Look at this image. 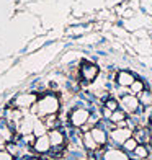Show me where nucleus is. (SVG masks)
<instances>
[{"instance_id":"9b49d317","label":"nucleus","mask_w":152,"mask_h":160,"mask_svg":"<svg viewBox=\"0 0 152 160\" xmlns=\"http://www.w3.org/2000/svg\"><path fill=\"white\" fill-rule=\"evenodd\" d=\"M84 145H85V149L93 150V152H95V150H98V149H101L100 145L95 142V139L92 137L90 131H89V132H85V134H84Z\"/></svg>"},{"instance_id":"0eeeda50","label":"nucleus","mask_w":152,"mask_h":160,"mask_svg":"<svg viewBox=\"0 0 152 160\" xmlns=\"http://www.w3.org/2000/svg\"><path fill=\"white\" fill-rule=\"evenodd\" d=\"M134 80H136V77L128 70H119L116 74V83L119 87H124V88H129L134 83Z\"/></svg>"},{"instance_id":"4468645a","label":"nucleus","mask_w":152,"mask_h":160,"mask_svg":"<svg viewBox=\"0 0 152 160\" xmlns=\"http://www.w3.org/2000/svg\"><path fill=\"white\" fill-rule=\"evenodd\" d=\"M137 98H139V101H141V106H144V108H150L152 106V92L144 90Z\"/></svg>"},{"instance_id":"7ed1b4c3","label":"nucleus","mask_w":152,"mask_h":160,"mask_svg":"<svg viewBox=\"0 0 152 160\" xmlns=\"http://www.w3.org/2000/svg\"><path fill=\"white\" fill-rule=\"evenodd\" d=\"M129 137H133V129L129 128H114L110 132V139L116 145H123Z\"/></svg>"},{"instance_id":"2eb2a0df","label":"nucleus","mask_w":152,"mask_h":160,"mask_svg":"<svg viewBox=\"0 0 152 160\" xmlns=\"http://www.w3.org/2000/svg\"><path fill=\"white\" fill-rule=\"evenodd\" d=\"M124 119H128V116H126V113L123 111L121 108H119V110H116V111H113L111 113V118H110V121L114 122V124H119V122L124 121Z\"/></svg>"},{"instance_id":"dca6fc26","label":"nucleus","mask_w":152,"mask_h":160,"mask_svg":"<svg viewBox=\"0 0 152 160\" xmlns=\"http://www.w3.org/2000/svg\"><path fill=\"white\" fill-rule=\"evenodd\" d=\"M137 145H139V142H137L134 137H129V139H128L124 144H123L121 147H123V150H124L126 154H128V152H134V149L137 147Z\"/></svg>"},{"instance_id":"f8f14e48","label":"nucleus","mask_w":152,"mask_h":160,"mask_svg":"<svg viewBox=\"0 0 152 160\" xmlns=\"http://www.w3.org/2000/svg\"><path fill=\"white\" fill-rule=\"evenodd\" d=\"M146 90V83L142 82V80H134V83L129 87V93H131V95H134V97H139L141 93Z\"/></svg>"},{"instance_id":"39448f33","label":"nucleus","mask_w":152,"mask_h":160,"mask_svg":"<svg viewBox=\"0 0 152 160\" xmlns=\"http://www.w3.org/2000/svg\"><path fill=\"white\" fill-rule=\"evenodd\" d=\"M98 65L92 64V62H84L80 65V77L85 80V82H93L97 77H98Z\"/></svg>"},{"instance_id":"9d476101","label":"nucleus","mask_w":152,"mask_h":160,"mask_svg":"<svg viewBox=\"0 0 152 160\" xmlns=\"http://www.w3.org/2000/svg\"><path fill=\"white\" fill-rule=\"evenodd\" d=\"M34 149L38 150V152H41V154H44V152H48V150L51 149V142H49V137H48L46 134H44V136H41L39 139H38V142H36Z\"/></svg>"},{"instance_id":"6ab92c4d","label":"nucleus","mask_w":152,"mask_h":160,"mask_svg":"<svg viewBox=\"0 0 152 160\" xmlns=\"http://www.w3.org/2000/svg\"><path fill=\"white\" fill-rule=\"evenodd\" d=\"M150 139H152V137H150Z\"/></svg>"},{"instance_id":"1a4fd4ad","label":"nucleus","mask_w":152,"mask_h":160,"mask_svg":"<svg viewBox=\"0 0 152 160\" xmlns=\"http://www.w3.org/2000/svg\"><path fill=\"white\" fill-rule=\"evenodd\" d=\"M49 142H51V147H62L64 144H66V137H64V134L61 132L59 129H51V132H49Z\"/></svg>"},{"instance_id":"20e7f679","label":"nucleus","mask_w":152,"mask_h":160,"mask_svg":"<svg viewBox=\"0 0 152 160\" xmlns=\"http://www.w3.org/2000/svg\"><path fill=\"white\" fill-rule=\"evenodd\" d=\"M90 118H92L90 111H87L85 108H77V110H74V111H72V114H70V122L75 128H80V126L87 124Z\"/></svg>"},{"instance_id":"a211bd4d","label":"nucleus","mask_w":152,"mask_h":160,"mask_svg":"<svg viewBox=\"0 0 152 160\" xmlns=\"http://www.w3.org/2000/svg\"><path fill=\"white\" fill-rule=\"evenodd\" d=\"M0 160H12V157L8 154H5V152H0Z\"/></svg>"},{"instance_id":"f3484780","label":"nucleus","mask_w":152,"mask_h":160,"mask_svg":"<svg viewBox=\"0 0 152 160\" xmlns=\"http://www.w3.org/2000/svg\"><path fill=\"white\" fill-rule=\"evenodd\" d=\"M105 108L110 111H116V110H119V101L114 100V98H106L105 100Z\"/></svg>"},{"instance_id":"f03ea898","label":"nucleus","mask_w":152,"mask_h":160,"mask_svg":"<svg viewBox=\"0 0 152 160\" xmlns=\"http://www.w3.org/2000/svg\"><path fill=\"white\" fill-rule=\"evenodd\" d=\"M118 101H119V108H121V110L124 111L126 114H128V113H129V114H134V113L139 111V108H141L139 98L134 97V95H131V93H126V95L119 97Z\"/></svg>"},{"instance_id":"6e6552de","label":"nucleus","mask_w":152,"mask_h":160,"mask_svg":"<svg viewBox=\"0 0 152 160\" xmlns=\"http://www.w3.org/2000/svg\"><path fill=\"white\" fill-rule=\"evenodd\" d=\"M90 134H92V137L95 139V142L100 145V147H105L106 142H108V137H110V136L106 134L105 129H101V128H98V126L92 128V129H90Z\"/></svg>"},{"instance_id":"f257e3e1","label":"nucleus","mask_w":152,"mask_h":160,"mask_svg":"<svg viewBox=\"0 0 152 160\" xmlns=\"http://www.w3.org/2000/svg\"><path fill=\"white\" fill-rule=\"evenodd\" d=\"M59 110V100L54 95H44L36 101V113L39 116H53Z\"/></svg>"},{"instance_id":"ddd939ff","label":"nucleus","mask_w":152,"mask_h":160,"mask_svg":"<svg viewBox=\"0 0 152 160\" xmlns=\"http://www.w3.org/2000/svg\"><path fill=\"white\" fill-rule=\"evenodd\" d=\"M133 154L136 155L137 160H146V158L149 157V147H147L146 144H139V145L134 149Z\"/></svg>"},{"instance_id":"423d86ee","label":"nucleus","mask_w":152,"mask_h":160,"mask_svg":"<svg viewBox=\"0 0 152 160\" xmlns=\"http://www.w3.org/2000/svg\"><path fill=\"white\" fill-rule=\"evenodd\" d=\"M101 160H129V157H128V154L123 149L111 147V149H106L103 152Z\"/></svg>"}]
</instances>
